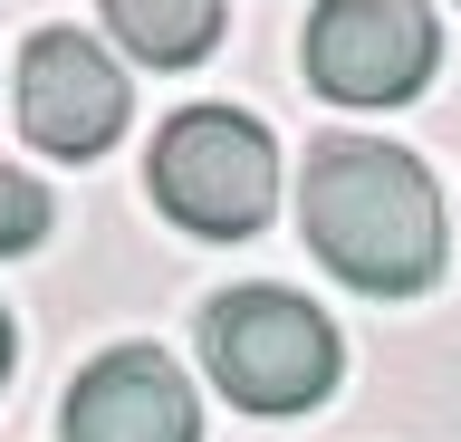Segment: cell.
Instances as JSON below:
<instances>
[{
	"label": "cell",
	"mask_w": 461,
	"mask_h": 442,
	"mask_svg": "<svg viewBox=\"0 0 461 442\" xmlns=\"http://www.w3.org/2000/svg\"><path fill=\"white\" fill-rule=\"evenodd\" d=\"M125 68L77 30H39L20 49V135L58 164H86L125 135Z\"/></svg>",
	"instance_id": "obj_5"
},
{
	"label": "cell",
	"mask_w": 461,
	"mask_h": 442,
	"mask_svg": "<svg viewBox=\"0 0 461 442\" xmlns=\"http://www.w3.org/2000/svg\"><path fill=\"white\" fill-rule=\"evenodd\" d=\"M58 442H202V404L164 347H106L68 384Z\"/></svg>",
	"instance_id": "obj_6"
},
{
	"label": "cell",
	"mask_w": 461,
	"mask_h": 442,
	"mask_svg": "<svg viewBox=\"0 0 461 442\" xmlns=\"http://www.w3.org/2000/svg\"><path fill=\"white\" fill-rule=\"evenodd\" d=\"M10 365H20V327H10V308H0V384H10Z\"/></svg>",
	"instance_id": "obj_9"
},
{
	"label": "cell",
	"mask_w": 461,
	"mask_h": 442,
	"mask_svg": "<svg viewBox=\"0 0 461 442\" xmlns=\"http://www.w3.org/2000/svg\"><path fill=\"white\" fill-rule=\"evenodd\" d=\"M49 221H58L49 183H39V174H20V164H0V260L39 250V240H49Z\"/></svg>",
	"instance_id": "obj_8"
},
{
	"label": "cell",
	"mask_w": 461,
	"mask_h": 442,
	"mask_svg": "<svg viewBox=\"0 0 461 442\" xmlns=\"http://www.w3.org/2000/svg\"><path fill=\"white\" fill-rule=\"evenodd\" d=\"M106 30L144 68H193L221 49V0H106Z\"/></svg>",
	"instance_id": "obj_7"
},
{
	"label": "cell",
	"mask_w": 461,
	"mask_h": 442,
	"mask_svg": "<svg viewBox=\"0 0 461 442\" xmlns=\"http://www.w3.org/2000/svg\"><path fill=\"white\" fill-rule=\"evenodd\" d=\"M202 365H212V384L240 413H317L337 394L346 347L327 327V308H308L298 289L250 279V289H221L202 308Z\"/></svg>",
	"instance_id": "obj_2"
},
{
	"label": "cell",
	"mask_w": 461,
	"mask_h": 442,
	"mask_svg": "<svg viewBox=\"0 0 461 442\" xmlns=\"http://www.w3.org/2000/svg\"><path fill=\"white\" fill-rule=\"evenodd\" d=\"M298 231L366 298H423L442 279V193H432V174L403 145H375V135L308 145Z\"/></svg>",
	"instance_id": "obj_1"
},
{
	"label": "cell",
	"mask_w": 461,
	"mask_h": 442,
	"mask_svg": "<svg viewBox=\"0 0 461 442\" xmlns=\"http://www.w3.org/2000/svg\"><path fill=\"white\" fill-rule=\"evenodd\" d=\"M298 59L337 106H413L442 68V20L423 0H317Z\"/></svg>",
	"instance_id": "obj_4"
},
{
	"label": "cell",
	"mask_w": 461,
	"mask_h": 442,
	"mask_svg": "<svg viewBox=\"0 0 461 442\" xmlns=\"http://www.w3.org/2000/svg\"><path fill=\"white\" fill-rule=\"evenodd\" d=\"M144 183L193 240H250L279 212V145L240 106H183L144 154Z\"/></svg>",
	"instance_id": "obj_3"
}]
</instances>
